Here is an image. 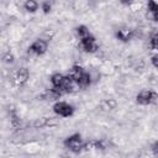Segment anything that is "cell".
Segmentation results:
<instances>
[{
    "instance_id": "obj_18",
    "label": "cell",
    "mask_w": 158,
    "mask_h": 158,
    "mask_svg": "<svg viewBox=\"0 0 158 158\" xmlns=\"http://www.w3.org/2000/svg\"><path fill=\"white\" fill-rule=\"evenodd\" d=\"M152 149H153V152H154L156 154H158V141L154 142V144L152 146Z\"/></svg>"
},
{
    "instance_id": "obj_4",
    "label": "cell",
    "mask_w": 158,
    "mask_h": 158,
    "mask_svg": "<svg viewBox=\"0 0 158 158\" xmlns=\"http://www.w3.org/2000/svg\"><path fill=\"white\" fill-rule=\"evenodd\" d=\"M53 111L62 116V117H69L73 115L74 112V109L72 105H69L68 102H64V101H57L54 105H53Z\"/></svg>"
},
{
    "instance_id": "obj_2",
    "label": "cell",
    "mask_w": 158,
    "mask_h": 158,
    "mask_svg": "<svg viewBox=\"0 0 158 158\" xmlns=\"http://www.w3.org/2000/svg\"><path fill=\"white\" fill-rule=\"evenodd\" d=\"M136 101L139 105H149V104H154L158 101V94L156 91L148 90V89H143L141 90L137 96H136Z\"/></svg>"
},
{
    "instance_id": "obj_10",
    "label": "cell",
    "mask_w": 158,
    "mask_h": 158,
    "mask_svg": "<svg viewBox=\"0 0 158 158\" xmlns=\"http://www.w3.org/2000/svg\"><path fill=\"white\" fill-rule=\"evenodd\" d=\"M63 79H64V75H62V74H59V73H56V74H53V75L51 77V83H52L53 88L58 89V88L62 85V83H63Z\"/></svg>"
},
{
    "instance_id": "obj_16",
    "label": "cell",
    "mask_w": 158,
    "mask_h": 158,
    "mask_svg": "<svg viewBox=\"0 0 158 158\" xmlns=\"http://www.w3.org/2000/svg\"><path fill=\"white\" fill-rule=\"evenodd\" d=\"M152 64H153V67H156V68H158V54H154L153 57H152Z\"/></svg>"
},
{
    "instance_id": "obj_13",
    "label": "cell",
    "mask_w": 158,
    "mask_h": 158,
    "mask_svg": "<svg viewBox=\"0 0 158 158\" xmlns=\"http://www.w3.org/2000/svg\"><path fill=\"white\" fill-rule=\"evenodd\" d=\"M151 48L158 49V32H156V33L151 37Z\"/></svg>"
},
{
    "instance_id": "obj_11",
    "label": "cell",
    "mask_w": 158,
    "mask_h": 158,
    "mask_svg": "<svg viewBox=\"0 0 158 158\" xmlns=\"http://www.w3.org/2000/svg\"><path fill=\"white\" fill-rule=\"evenodd\" d=\"M25 9L28 11V12H35L37 9H38V4L36 0H26L25 2Z\"/></svg>"
},
{
    "instance_id": "obj_17",
    "label": "cell",
    "mask_w": 158,
    "mask_h": 158,
    "mask_svg": "<svg viewBox=\"0 0 158 158\" xmlns=\"http://www.w3.org/2000/svg\"><path fill=\"white\" fill-rule=\"evenodd\" d=\"M147 16L151 17L153 21H158V11H156V12H153V14H147Z\"/></svg>"
},
{
    "instance_id": "obj_5",
    "label": "cell",
    "mask_w": 158,
    "mask_h": 158,
    "mask_svg": "<svg viewBox=\"0 0 158 158\" xmlns=\"http://www.w3.org/2000/svg\"><path fill=\"white\" fill-rule=\"evenodd\" d=\"M47 48H48V44H47L46 41H43V40H37V41H35V42L30 46L28 52H32V53H35V54H37V56H41V54H44V53H46Z\"/></svg>"
},
{
    "instance_id": "obj_3",
    "label": "cell",
    "mask_w": 158,
    "mask_h": 158,
    "mask_svg": "<svg viewBox=\"0 0 158 158\" xmlns=\"http://www.w3.org/2000/svg\"><path fill=\"white\" fill-rule=\"evenodd\" d=\"M80 47L86 53H95L99 49V44L93 35H89L86 37L80 38Z\"/></svg>"
},
{
    "instance_id": "obj_14",
    "label": "cell",
    "mask_w": 158,
    "mask_h": 158,
    "mask_svg": "<svg viewBox=\"0 0 158 158\" xmlns=\"http://www.w3.org/2000/svg\"><path fill=\"white\" fill-rule=\"evenodd\" d=\"M51 7H52V6H51L49 1H47V0H46V1H43V2H42V10H43V12H44V14H48V12L51 11Z\"/></svg>"
},
{
    "instance_id": "obj_7",
    "label": "cell",
    "mask_w": 158,
    "mask_h": 158,
    "mask_svg": "<svg viewBox=\"0 0 158 158\" xmlns=\"http://www.w3.org/2000/svg\"><path fill=\"white\" fill-rule=\"evenodd\" d=\"M84 69L80 67V65H73L72 68H70V70H69V75H70V78L74 80V81H79L80 80V78L84 75Z\"/></svg>"
},
{
    "instance_id": "obj_1",
    "label": "cell",
    "mask_w": 158,
    "mask_h": 158,
    "mask_svg": "<svg viewBox=\"0 0 158 158\" xmlns=\"http://www.w3.org/2000/svg\"><path fill=\"white\" fill-rule=\"evenodd\" d=\"M64 146H65V148H68L70 152H73V153H79V152L84 148V143H83V139H81L80 133H74V135L67 137L65 141H64Z\"/></svg>"
},
{
    "instance_id": "obj_15",
    "label": "cell",
    "mask_w": 158,
    "mask_h": 158,
    "mask_svg": "<svg viewBox=\"0 0 158 158\" xmlns=\"http://www.w3.org/2000/svg\"><path fill=\"white\" fill-rule=\"evenodd\" d=\"M2 60H4L5 63H12V62H14V56H12L11 53H6V54L2 57Z\"/></svg>"
},
{
    "instance_id": "obj_8",
    "label": "cell",
    "mask_w": 158,
    "mask_h": 158,
    "mask_svg": "<svg viewBox=\"0 0 158 158\" xmlns=\"http://www.w3.org/2000/svg\"><path fill=\"white\" fill-rule=\"evenodd\" d=\"M132 36H133V30H128V28H121L116 32V37L122 42L130 41Z\"/></svg>"
},
{
    "instance_id": "obj_12",
    "label": "cell",
    "mask_w": 158,
    "mask_h": 158,
    "mask_svg": "<svg viewBox=\"0 0 158 158\" xmlns=\"http://www.w3.org/2000/svg\"><path fill=\"white\" fill-rule=\"evenodd\" d=\"M77 33H78V36H79L80 38H83V37H86V36L91 35V33H90V31L88 30V27H86V26H84V25H81V26L77 27Z\"/></svg>"
},
{
    "instance_id": "obj_6",
    "label": "cell",
    "mask_w": 158,
    "mask_h": 158,
    "mask_svg": "<svg viewBox=\"0 0 158 158\" xmlns=\"http://www.w3.org/2000/svg\"><path fill=\"white\" fill-rule=\"evenodd\" d=\"M28 79V70L26 68H20L15 75V84L16 85H23Z\"/></svg>"
},
{
    "instance_id": "obj_9",
    "label": "cell",
    "mask_w": 158,
    "mask_h": 158,
    "mask_svg": "<svg viewBox=\"0 0 158 158\" xmlns=\"http://www.w3.org/2000/svg\"><path fill=\"white\" fill-rule=\"evenodd\" d=\"M77 84H78V86H79V88H81V89L88 88V86L91 84V77H90V74L85 72V73H84V75L80 78V80H79Z\"/></svg>"
},
{
    "instance_id": "obj_19",
    "label": "cell",
    "mask_w": 158,
    "mask_h": 158,
    "mask_svg": "<svg viewBox=\"0 0 158 158\" xmlns=\"http://www.w3.org/2000/svg\"><path fill=\"white\" fill-rule=\"evenodd\" d=\"M121 1V4H123V5H130L131 2H132V0H120Z\"/></svg>"
}]
</instances>
